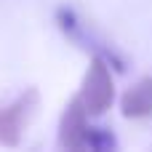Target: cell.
<instances>
[{
  "label": "cell",
  "mask_w": 152,
  "mask_h": 152,
  "mask_svg": "<svg viewBox=\"0 0 152 152\" xmlns=\"http://www.w3.org/2000/svg\"><path fill=\"white\" fill-rule=\"evenodd\" d=\"M56 24H59V29L72 40V43H77L80 48H91V53L94 56H104L115 69H126V64H123V59L115 53V48L104 40V37H99L77 13H75V8H69V5H61V8H56Z\"/></svg>",
  "instance_id": "cell-2"
},
{
  "label": "cell",
  "mask_w": 152,
  "mask_h": 152,
  "mask_svg": "<svg viewBox=\"0 0 152 152\" xmlns=\"http://www.w3.org/2000/svg\"><path fill=\"white\" fill-rule=\"evenodd\" d=\"M37 91L35 88H27L21 96H16L8 107L0 110V144L3 147H16L21 142V134H24V126L29 123L32 112L37 110Z\"/></svg>",
  "instance_id": "cell-3"
},
{
  "label": "cell",
  "mask_w": 152,
  "mask_h": 152,
  "mask_svg": "<svg viewBox=\"0 0 152 152\" xmlns=\"http://www.w3.org/2000/svg\"><path fill=\"white\" fill-rule=\"evenodd\" d=\"M118 147L115 136L107 131V128H88V136H86V150H94V152H110Z\"/></svg>",
  "instance_id": "cell-6"
},
{
  "label": "cell",
  "mask_w": 152,
  "mask_h": 152,
  "mask_svg": "<svg viewBox=\"0 0 152 152\" xmlns=\"http://www.w3.org/2000/svg\"><path fill=\"white\" fill-rule=\"evenodd\" d=\"M88 112L86 107L72 99L67 107H64V115H61V123H59V144L64 150H86V136H88Z\"/></svg>",
  "instance_id": "cell-4"
},
{
  "label": "cell",
  "mask_w": 152,
  "mask_h": 152,
  "mask_svg": "<svg viewBox=\"0 0 152 152\" xmlns=\"http://www.w3.org/2000/svg\"><path fill=\"white\" fill-rule=\"evenodd\" d=\"M120 110L126 118L131 120H142L152 115V77H142L139 83H134L123 99H120Z\"/></svg>",
  "instance_id": "cell-5"
},
{
  "label": "cell",
  "mask_w": 152,
  "mask_h": 152,
  "mask_svg": "<svg viewBox=\"0 0 152 152\" xmlns=\"http://www.w3.org/2000/svg\"><path fill=\"white\" fill-rule=\"evenodd\" d=\"M110 61L104 56H94L91 67L83 77V86L77 91V102L86 107L88 115H102L112 107L115 99V83H112V72H110Z\"/></svg>",
  "instance_id": "cell-1"
}]
</instances>
